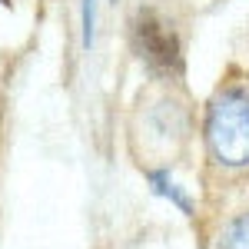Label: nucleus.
<instances>
[{
	"label": "nucleus",
	"instance_id": "5",
	"mask_svg": "<svg viewBox=\"0 0 249 249\" xmlns=\"http://www.w3.org/2000/svg\"><path fill=\"white\" fill-rule=\"evenodd\" d=\"M96 7H100V0H80V43H83V50H93L96 43Z\"/></svg>",
	"mask_w": 249,
	"mask_h": 249
},
{
	"label": "nucleus",
	"instance_id": "1",
	"mask_svg": "<svg viewBox=\"0 0 249 249\" xmlns=\"http://www.w3.org/2000/svg\"><path fill=\"white\" fill-rule=\"evenodd\" d=\"M203 136L213 163L249 170V87H219L206 103Z\"/></svg>",
	"mask_w": 249,
	"mask_h": 249
},
{
	"label": "nucleus",
	"instance_id": "3",
	"mask_svg": "<svg viewBox=\"0 0 249 249\" xmlns=\"http://www.w3.org/2000/svg\"><path fill=\"white\" fill-rule=\"evenodd\" d=\"M143 176H146V186H150L153 196H160L163 203H170L173 210H179L186 219L196 216V203H193L190 190H186L166 166H150V170H143Z\"/></svg>",
	"mask_w": 249,
	"mask_h": 249
},
{
	"label": "nucleus",
	"instance_id": "2",
	"mask_svg": "<svg viewBox=\"0 0 249 249\" xmlns=\"http://www.w3.org/2000/svg\"><path fill=\"white\" fill-rule=\"evenodd\" d=\"M130 47L156 80L183 77V40L156 7H136L130 17Z\"/></svg>",
	"mask_w": 249,
	"mask_h": 249
},
{
	"label": "nucleus",
	"instance_id": "4",
	"mask_svg": "<svg viewBox=\"0 0 249 249\" xmlns=\"http://www.w3.org/2000/svg\"><path fill=\"white\" fill-rule=\"evenodd\" d=\"M219 249H249V213H239L236 219L226 223L219 236Z\"/></svg>",
	"mask_w": 249,
	"mask_h": 249
}]
</instances>
